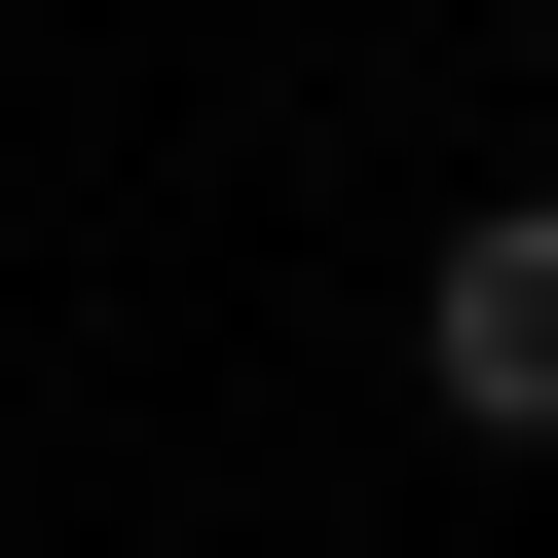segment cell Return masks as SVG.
<instances>
[{"instance_id":"6da1fadb","label":"cell","mask_w":558,"mask_h":558,"mask_svg":"<svg viewBox=\"0 0 558 558\" xmlns=\"http://www.w3.org/2000/svg\"><path fill=\"white\" fill-rule=\"evenodd\" d=\"M410 410H447V447H558V186H484V223H447V299H410Z\"/></svg>"}]
</instances>
